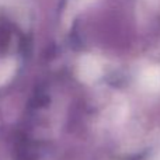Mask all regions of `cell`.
Segmentation results:
<instances>
[{"label":"cell","mask_w":160,"mask_h":160,"mask_svg":"<svg viewBox=\"0 0 160 160\" xmlns=\"http://www.w3.org/2000/svg\"><path fill=\"white\" fill-rule=\"evenodd\" d=\"M80 76L84 82H93L100 76V66L93 61H86L80 68Z\"/></svg>","instance_id":"1"},{"label":"cell","mask_w":160,"mask_h":160,"mask_svg":"<svg viewBox=\"0 0 160 160\" xmlns=\"http://www.w3.org/2000/svg\"><path fill=\"white\" fill-rule=\"evenodd\" d=\"M13 70H14V66H13V63H10V62H8V63L0 65V86L4 84V83L10 79Z\"/></svg>","instance_id":"2"}]
</instances>
